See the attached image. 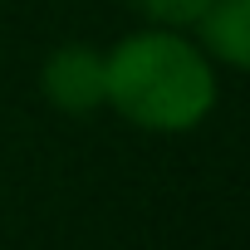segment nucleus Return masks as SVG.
<instances>
[{"mask_svg": "<svg viewBox=\"0 0 250 250\" xmlns=\"http://www.w3.org/2000/svg\"><path fill=\"white\" fill-rule=\"evenodd\" d=\"M216 98L221 74L187 30L147 25L103 49V108L143 133H196Z\"/></svg>", "mask_w": 250, "mask_h": 250, "instance_id": "obj_1", "label": "nucleus"}, {"mask_svg": "<svg viewBox=\"0 0 250 250\" xmlns=\"http://www.w3.org/2000/svg\"><path fill=\"white\" fill-rule=\"evenodd\" d=\"M40 93L54 113L88 118L103 108V49L93 44H59L40 64Z\"/></svg>", "mask_w": 250, "mask_h": 250, "instance_id": "obj_2", "label": "nucleus"}, {"mask_svg": "<svg viewBox=\"0 0 250 250\" xmlns=\"http://www.w3.org/2000/svg\"><path fill=\"white\" fill-rule=\"evenodd\" d=\"M191 40L206 49L216 69L245 74L250 69V0H211L201 20L191 25Z\"/></svg>", "mask_w": 250, "mask_h": 250, "instance_id": "obj_3", "label": "nucleus"}, {"mask_svg": "<svg viewBox=\"0 0 250 250\" xmlns=\"http://www.w3.org/2000/svg\"><path fill=\"white\" fill-rule=\"evenodd\" d=\"M133 5L147 15V25H167V30H191L201 20V10L211 0H133Z\"/></svg>", "mask_w": 250, "mask_h": 250, "instance_id": "obj_4", "label": "nucleus"}]
</instances>
